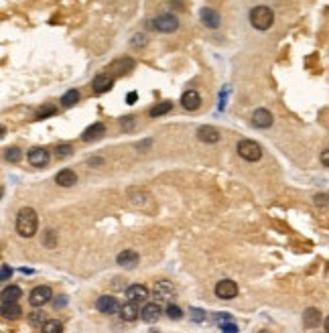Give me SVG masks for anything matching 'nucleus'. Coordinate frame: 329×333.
<instances>
[{
    "mask_svg": "<svg viewBox=\"0 0 329 333\" xmlns=\"http://www.w3.org/2000/svg\"><path fill=\"white\" fill-rule=\"evenodd\" d=\"M159 317H161V305L159 303H146V305L142 307V311H140V319L146 321V323H155V321H159Z\"/></svg>",
    "mask_w": 329,
    "mask_h": 333,
    "instance_id": "f8f14e48",
    "label": "nucleus"
},
{
    "mask_svg": "<svg viewBox=\"0 0 329 333\" xmlns=\"http://www.w3.org/2000/svg\"><path fill=\"white\" fill-rule=\"evenodd\" d=\"M126 102H128V104H134V102H136V92H130L128 98H126Z\"/></svg>",
    "mask_w": 329,
    "mask_h": 333,
    "instance_id": "37998d69",
    "label": "nucleus"
},
{
    "mask_svg": "<svg viewBox=\"0 0 329 333\" xmlns=\"http://www.w3.org/2000/svg\"><path fill=\"white\" fill-rule=\"evenodd\" d=\"M153 26L157 28V31H161V33H173V31L179 28V20L173 14H161V16L155 18Z\"/></svg>",
    "mask_w": 329,
    "mask_h": 333,
    "instance_id": "423d86ee",
    "label": "nucleus"
},
{
    "mask_svg": "<svg viewBox=\"0 0 329 333\" xmlns=\"http://www.w3.org/2000/svg\"><path fill=\"white\" fill-rule=\"evenodd\" d=\"M106 134V126L102 124V122H96V124H92L89 128H85L83 130V134H81V140H85V142H92V140H98V138H102Z\"/></svg>",
    "mask_w": 329,
    "mask_h": 333,
    "instance_id": "a211bd4d",
    "label": "nucleus"
},
{
    "mask_svg": "<svg viewBox=\"0 0 329 333\" xmlns=\"http://www.w3.org/2000/svg\"><path fill=\"white\" fill-rule=\"evenodd\" d=\"M126 299L134 303H144L148 299V289L144 285H130L126 289Z\"/></svg>",
    "mask_w": 329,
    "mask_h": 333,
    "instance_id": "2eb2a0df",
    "label": "nucleus"
},
{
    "mask_svg": "<svg viewBox=\"0 0 329 333\" xmlns=\"http://www.w3.org/2000/svg\"><path fill=\"white\" fill-rule=\"evenodd\" d=\"M28 163L33 167H45L49 163V150L41 148V146H35L28 150Z\"/></svg>",
    "mask_w": 329,
    "mask_h": 333,
    "instance_id": "9b49d317",
    "label": "nucleus"
},
{
    "mask_svg": "<svg viewBox=\"0 0 329 333\" xmlns=\"http://www.w3.org/2000/svg\"><path fill=\"white\" fill-rule=\"evenodd\" d=\"M273 122H275L273 114L268 112V110H264V108H258V110L252 114V124H254L256 128H271Z\"/></svg>",
    "mask_w": 329,
    "mask_h": 333,
    "instance_id": "1a4fd4ad",
    "label": "nucleus"
},
{
    "mask_svg": "<svg viewBox=\"0 0 329 333\" xmlns=\"http://www.w3.org/2000/svg\"><path fill=\"white\" fill-rule=\"evenodd\" d=\"M321 163H323L325 167H329V148H325L323 153H321Z\"/></svg>",
    "mask_w": 329,
    "mask_h": 333,
    "instance_id": "a19ab883",
    "label": "nucleus"
},
{
    "mask_svg": "<svg viewBox=\"0 0 329 333\" xmlns=\"http://www.w3.org/2000/svg\"><path fill=\"white\" fill-rule=\"evenodd\" d=\"M55 157H57V159H67V157H71V146H69V144H61V146H57Z\"/></svg>",
    "mask_w": 329,
    "mask_h": 333,
    "instance_id": "c756f323",
    "label": "nucleus"
},
{
    "mask_svg": "<svg viewBox=\"0 0 329 333\" xmlns=\"http://www.w3.org/2000/svg\"><path fill=\"white\" fill-rule=\"evenodd\" d=\"M275 22V12L273 8L268 6H254L250 10V24L258 31H266V28H271Z\"/></svg>",
    "mask_w": 329,
    "mask_h": 333,
    "instance_id": "f03ea898",
    "label": "nucleus"
},
{
    "mask_svg": "<svg viewBox=\"0 0 329 333\" xmlns=\"http://www.w3.org/2000/svg\"><path fill=\"white\" fill-rule=\"evenodd\" d=\"M77 100H79V92H77V89H69V92H65L63 98H61V106L63 108H71V106L77 104Z\"/></svg>",
    "mask_w": 329,
    "mask_h": 333,
    "instance_id": "393cba45",
    "label": "nucleus"
},
{
    "mask_svg": "<svg viewBox=\"0 0 329 333\" xmlns=\"http://www.w3.org/2000/svg\"><path fill=\"white\" fill-rule=\"evenodd\" d=\"M120 124H122L124 130H130V128L134 126V116H126V118H122V122H120Z\"/></svg>",
    "mask_w": 329,
    "mask_h": 333,
    "instance_id": "e433bc0d",
    "label": "nucleus"
},
{
    "mask_svg": "<svg viewBox=\"0 0 329 333\" xmlns=\"http://www.w3.org/2000/svg\"><path fill=\"white\" fill-rule=\"evenodd\" d=\"M37 226H39L37 211L33 207H22L18 211V216H16V232H18V236L33 238L35 232H37Z\"/></svg>",
    "mask_w": 329,
    "mask_h": 333,
    "instance_id": "f257e3e1",
    "label": "nucleus"
},
{
    "mask_svg": "<svg viewBox=\"0 0 329 333\" xmlns=\"http://www.w3.org/2000/svg\"><path fill=\"white\" fill-rule=\"evenodd\" d=\"M28 321H31L33 325H41V327H43V325H45V315H43L41 311H33L31 317H28Z\"/></svg>",
    "mask_w": 329,
    "mask_h": 333,
    "instance_id": "473e14b6",
    "label": "nucleus"
},
{
    "mask_svg": "<svg viewBox=\"0 0 329 333\" xmlns=\"http://www.w3.org/2000/svg\"><path fill=\"white\" fill-rule=\"evenodd\" d=\"M167 317L177 321V319H181V317H183V311L179 309L177 305H169V307H167Z\"/></svg>",
    "mask_w": 329,
    "mask_h": 333,
    "instance_id": "7c9ffc66",
    "label": "nucleus"
},
{
    "mask_svg": "<svg viewBox=\"0 0 329 333\" xmlns=\"http://www.w3.org/2000/svg\"><path fill=\"white\" fill-rule=\"evenodd\" d=\"M155 299H157V303H167V301H171L173 297H175V287L169 283V281H159L157 285H155Z\"/></svg>",
    "mask_w": 329,
    "mask_h": 333,
    "instance_id": "0eeeda50",
    "label": "nucleus"
},
{
    "mask_svg": "<svg viewBox=\"0 0 329 333\" xmlns=\"http://www.w3.org/2000/svg\"><path fill=\"white\" fill-rule=\"evenodd\" d=\"M199 16H201V22H203L205 26H209V28H218V26L222 24V16H220V12L214 10V8H201Z\"/></svg>",
    "mask_w": 329,
    "mask_h": 333,
    "instance_id": "ddd939ff",
    "label": "nucleus"
},
{
    "mask_svg": "<svg viewBox=\"0 0 329 333\" xmlns=\"http://www.w3.org/2000/svg\"><path fill=\"white\" fill-rule=\"evenodd\" d=\"M175 4L177 10H183V0H171V6Z\"/></svg>",
    "mask_w": 329,
    "mask_h": 333,
    "instance_id": "79ce46f5",
    "label": "nucleus"
},
{
    "mask_svg": "<svg viewBox=\"0 0 329 333\" xmlns=\"http://www.w3.org/2000/svg\"><path fill=\"white\" fill-rule=\"evenodd\" d=\"M313 203L319 207V209H329V193H317L313 197Z\"/></svg>",
    "mask_w": 329,
    "mask_h": 333,
    "instance_id": "cd10ccee",
    "label": "nucleus"
},
{
    "mask_svg": "<svg viewBox=\"0 0 329 333\" xmlns=\"http://www.w3.org/2000/svg\"><path fill=\"white\" fill-rule=\"evenodd\" d=\"M138 315H140V309H138V303H134V301H126L120 307V317L124 321H136Z\"/></svg>",
    "mask_w": 329,
    "mask_h": 333,
    "instance_id": "6ab92c4d",
    "label": "nucleus"
},
{
    "mask_svg": "<svg viewBox=\"0 0 329 333\" xmlns=\"http://www.w3.org/2000/svg\"><path fill=\"white\" fill-rule=\"evenodd\" d=\"M134 67V61L130 57H126V59H118V61H114L112 65H110V75H122V73H126V71H130Z\"/></svg>",
    "mask_w": 329,
    "mask_h": 333,
    "instance_id": "412c9836",
    "label": "nucleus"
},
{
    "mask_svg": "<svg viewBox=\"0 0 329 333\" xmlns=\"http://www.w3.org/2000/svg\"><path fill=\"white\" fill-rule=\"evenodd\" d=\"M189 317H191V321H195V323H203V321H205V311H201V309H191V311H189Z\"/></svg>",
    "mask_w": 329,
    "mask_h": 333,
    "instance_id": "72a5a7b5",
    "label": "nucleus"
},
{
    "mask_svg": "<svg viewBox=\"0 0 329 333\" xmlns=\"http://www.w3.org/2000/svg\"><path fill=\"white\" fill-rule=\"evenodd\" d=\"M118 264L120 266H126V268H134L136 264H138V254L134 252V250H124V252H120L118 254Z\"/></svg>",
    "mask_w": 329,
    "mask_h": 333,
    "instance_id": "4be33fe9",
    "label": "nucleus"
},
{
    "mask_svg": "<svg viewBox=\"0 0 329 333\" xmlns=\"http://www.w3.org/2000/svg\"><path fill=\"white\" fill-rule=\"evenodd\" d=\"M258 333H268V331H266V329H262V331H258Z\"/></svg>",
    "mask_w": 329,
    "mask_h": 333,
    "instance_id": "49530a36",
    "label": "nucleus"
},
{
    "mask_svg": "<svg viewBox=\"0 0 329 333\" xmlns=\"http://www.w3.org/2000/svg\"><path fill=\"white\" fill-rule=\"evenodd\" d=\"M51 114H55V106H45V108H41V110L37 112V118H47V116H51Z\"/></svg>",
    "mask_w": 329,
    "mask_h": 333,
    "instance_id": "f704fd0d",
    "label": "nucleus"
},
{
    "mask_svg": "<svg viewBox=\"0 0 329 333\" xmlns=\"http://www.w3.org/2000/svg\"><path fill=\"white\" fill-rule=\"evenodd\" d=\"M216 295H218L220 299L230 301V299L238 297V285H236L234 281H230V279H224V281H220V283L216 285Z\"/></svg>",
    "mask_w": 329,
    "mask_h": 333,
    "instance_id": "6e6552de",
    "label": "nucleus"
},
{
    "mask_svg": "<svg viewBox=\"0 0 329 333\" xmlns=\"http://www.w3.org/2000/svg\"><path fill=\"white\" fill-rule=\"evenodd\" d=\"M20 297H22V291L18 287H14V285H10V287H6L2 291V303H16Z\"/></svg>",
    "mask_w": 329,
    "mask_h": 333,
    "instance_id": "b1692460",
    "label": "nucleus"
},
{
    "mask_svg": "<svg viewBox=\"0 0 329 333\" xmlns=\"http://www.w3.org/2000/svg\"><path fill=\"white\" fill-rule=\"evenodd\" d=\"M55 181H57V185H61V187H71L77 183V175L71 169H61L55 175Z\"/></svg>",
    "mask_w": 329,
    "mask_h": 333,
    "instance_id": "f3484780",
    "label": "nucleus"
},
{
    "mask_svg": "<svg viewBox=\"0 0 329 333\" xmlns=\"http://www.w3.org/2000/svg\"><path fill=\"white\" fill-rule=\"evenodd\" d=\"M112 83H114V75L100 73V75L94 77L92 87H94V92H96V94H104V92H108V89L112 87Z\"/></svg>",
    "mask_w": 329,
    "mask_h": 333,
    "instance_id": "dca6fc26",
    "label": "nucleus"
},
{
    "mask_svg": "<svg viewBox=\"0 0 329 333\" xmlns=\"http://www.w3.org/2000/svg\"><path fill=\"white\" fill-rule=\"evenodd\" d=\"M20 150L16 148V146H12V148H6V159L10 161V163H18L20 161Z\"/></svg>",
    "mask_w": 329,
    "mask_h": 333,
    "instance_id": "2f4dec72",
    "label": "nucleus"
},
{
    "mask_svg": "<svg viewBox=\"0 0 329 333\" xmlns=\"http://www.w3.org/2000/svg\"><path fill=\"white\" fill-rule=\"evenodd\" d=\"M65 305V299H55V307H63Z\"/></svg>",
    "mask_w": 329,
    "mask_h": 333,
    "instance_id": "c03bdc74",
    "label": "nucleus"
},
{
    "mask_svg": "<svg viewBox=\"0 0 329 333\" xmlns=\"http://www.w3.org/2000/svg\"><path fill=\"white\" fill-rule=\"evenodd\" d=\"M12 277V268L8 266V264H2V277H0V279H2V281H8Z\"/></svg>",
    "mask_w": 329,
    "mask_h": 333,
    "instance_id": "58836bf2",
    "label": "nucleus"
},
{
    "mask_svg": "<svg viewBox=\"0 0 329 333\" xmlns=\"http://www.w3.org/2000/svg\"><path fill=\"white\" fill-rule=\"evenodd\" d=\"M238 331H240V329H238V325H234L230 321L222 325V333H238Z\"/></svg>",
    "mask_w": 329,
    "mask_h": 333,
    "instance_id": "c9c22d12",
    "label": "nucleus"
},
{
    "mask_svg": "<svg viewBox=\"0 0 329 333\" xmlns=\"http://www.w3.org/2000/svg\"><path fill=\"white\" fill-rule=\"evenodd\" d=\"M325 331H327V333H329V317H327V319H325Z\"/></svg>",
    "mask_w": 329,
    "mask_h": 333,
    "instance_id": "a18cd8bd",
    "label": "nucleus"
},
{
    "mask_svg": "<svg viewBox=\"0 0 329 333\" xmlns=\"http://www.w3.org/2000/svg\"><path fill=\"white\" fill-rule=\"evenodd\" d=\"M41 329H43V333H63V325L57 319H47Z\"/></svg>",
    "mask_w": 329,
    "mask_h": 333,
    "instance_id": "a878e982",
    "label": "nucleus"
},
{
    "mask_svg": "<svg viewBox=\"0 0 329 333\" xmlns=\"http://www.w3.org/2000/svg\"><path fill=\"white\" fill-rule=\"evenodd\" d=\"M181 106L189 112H195L201 106V96L195 92V89H187V92L181 96Z\"/></svg>",
    "mask_w": 329,
    "mask_h": 333,
    "instance_id": "4468645a",
    "label": "nucleus"
},
{
    "mask_svg": "<svg viewBox=\"0 0 329 333\" xmlns=\"http://www.w3.org/2000/svg\"><path fill=\"white\" fill-rule=\"evenodd\" d=\"M236 150H238V155H240L242 159H246V161H258L260 157H262V148H260V144L258 142H254V140H240L238 142V146H236Z\"/></svg>",
    "mask_w": 329,
    "mask_h": 333,
    "instance_id": "7ed1b4c3",
    "label": "nucleus"
},
{
    "mask_svg": "<svg viewBox=\"0 0 329 333\" xmlns=\"http://www.w3.org/2000/svg\"><path fill=\"white\" fill-rule=\"evenodd\" d=\"M197 138H199L201 142H207V144H216V142H220L222 134H220V130L214 128V126H199V128H197Z\"/></svg>",
    "mask_w": 329,
    "mask_h": 333,
    "instance_id": "9d476101",
    "label": "nucleus"
},
{
    "mask_svg": "<svg viewBox=\"0 0 329 333\" xmlns=\"http://www.w3.org/2000/svg\"><path fill=\"white\" fill-rule=\"evenodd\" d=\"M319 323H321V313H319V309H315V307L305 309V313H303V325H305L307 329H315V327H319Z\"/></svg>",
    "mask_w": 329,
    "mask_h": 333,
    "instance_id": "aec40b11",
    "label": "nucleus"
},
{
    "mask_svg": "<svg viewBox=\"0 0 329 333\" xmlns=\"http://www.w3.org/2000/svg\"><path fill=\"white\" fill-rule=\"evenodd\" d=\"M96 307H98V311H100V313H104V315H116V313H120V307H122V305L118 303V299H116V297L104 295V297H100V299H98Z\"/></svg>",
    "mask_w": 329,
    "mask_h": 333,
    "instance_id": "39448f33",
    "label": "nucleus"
},
{
    "mask_svg": "<svg viewBox=\"0 0 329 333\" xmlns=\"http://www.w3.org/2000/svg\"><path fill=\"white\" fill-rule=\"evenodd\" d=\"M214 319H216L218 323H222V325H224V323H228V321H230V315H226V313H216V315H214Z\"/></svg>",
    "mask_w": 329,
    "mask_h": 333,
    "instance_id": "ea45409f",
    "label": "nucleus"
},
{
    "mask_svg": "<svg viewBox=\"0 0 329 333\" xmlns=\"http://www.w3.org/2000/svg\"><path fill=\"white\" fill-rule=\"evenodd\" d=\"M132 45H134V47H144V45H146V37H144V35H134Z\"/></svg>",
    "mask_w": 329,
    "mask_h": 333,
    "instance_id": "4c0bfd02",
    "label": "nucleus"
},
{
    "mask_svg": "<svg viewBox=\"0 0 329 333\" xmlns=\"http://www.w3.org/2000/svg\"><path fill=\"white\" fill-rule=\"evenodd\" d=\"M20 313H22V309L18 307V303H2V317L4 319L14 321L20 317Z\"/></svg>",
    "mask_w": 329,
    "mask_h": 333,
    "instance_id": "5701e85b",
    "label": "nucleus"
},
{
    "mask_svg": "<svg viewBox=\"0 0 329 333\" xmlns=\"http://www.w3.org/2000/svg\"><path fill=\"white\" fill-rule=\"evenodd\" d=\"M171 110H173V102H159L155 108H151V116L159 118V116H163V114H167Z\"/></svg>",
    "mask_w": 329,
    "mask_h": 333,
    "instance_id": "bb28decb",
    "label": "nucleus"
},
{
    "mask_svg": "<svg viewBox=\"0 0 329 333\" xmlns=\"http://www.w3.org/2000/svg\"><path fill=\"white\" fill-rule=\"evenodd\" d=\"M51 297H53V291L47 285H39L31 291V295H28V303H31L33 307H43L51 301Z\"/></svg>",
    "mask_w": 329,
    "mask_h": 333,
    "instance_id": "20e7f679",
    "label": "nucleus"
},
{
    "mask_svg": "<svg viewBox=\"0 0 329 333\" xmlns=\"http://www.w3.org/2000/svg\"><path fill=\"white\" fill-rule=\"evenodd\" d=\"M43 244H45L47 248H55V246H57V234H55V230H47V232H45Z\"/></svg>",
    "mask_w": 329,
    "mask_h": 333,
    "instance_id": "c85d7f7f",
    "label": "nucleus"
}]
</instances>
